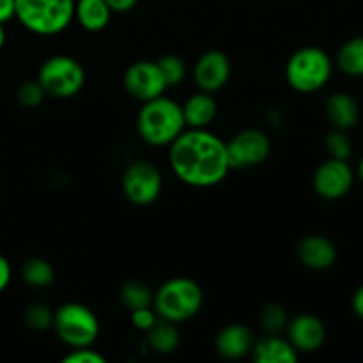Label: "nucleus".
<instances>
[{"label": "nucleus", "instance_id": "nucleus-30", "mask_svg": "<svg viewBox=\"0 0 363 363\" xmlns=\"http://www.w3.org/2000/svg\"><path fill=\"white\" fill-rule=\"evenodd\" d=\"M66 363H105V358L98 353V351L87 347H74L69 354L64 357Z\"/></svg>", "mask_w": 363, "mask_h": 363}, {"label": "nucleus", "instance_id": "nucleus-6", "mask_svg": "<svg viewBox=\"0 0 363 363\" xmlns=\"http://www.w3.org/2000/svg\"><path fill=\"white\" fill-rule=\"evenodd\" d=\"M57 337L69 347L92 346L99 335V321L94 312L82 303H64L53 312Z\"/></svg>", "mask_w": 363, "mask_h": 363}, {"label": "nucleus", "instance_id": "nucleus-13", "mask_svg": "<svg viewBox=\"0 0 363 363\" xmlns=\"http://www.w3.org/2000/svg\"><path fill=\"white\" fill-rule=\"evenodd\" d=\"M287 340L296 351L314 353L326 342V326L318 315L300 314L287 321Z\"/></svg>", "mask_w": 363, "mask_h": 363}, {"label": "nucleus", "instance_id": "nucleus-35", "mask_svg": "<svg viewBox=\"0 0 363 363\" xmlns=\"http://www.w3.org/2000/svg\"><path fill=\"white\" fill-rule=\"evenodd\" d=\"M6 39H7L6 28H4V23H0V52H2V48L6 46Z\"/></svg>", "mask_w": 363, "mask_h": 363}, {"label": "nucleus", "instance_id": "nucleus-24", "mask_svg": "<svg viewBox=\"0 0 363 363\" xmlns=\"http://www.w3.org/2000/svg\"><path fill=\"white\" fill-rule=\"evenodd\" d=\"M325 147L330 158L350 160V156L353 155V142H351L347 131L337 130V128H333V131L326 135Z\"/></svg>", "mask_w": 363, "mask_h": 363}, {"label": "nucleus", "instance_id": "nucleus-2", "mask_svg": "<svg viewBox=\"0 0 363 363\" xmlns=\"http://www.w3.org/2000/svg\"><path fill=\"white\" fill-rule=\"evenodd\" d=\"M137 128L142 140L155 147L170 145L186 128L183 108L167 96L144 101L137 117Z\"/></svg>", "mask_w": 363, "mask_h": 363}, {"label": "nucleus", "instance_id": "nucleus-25", "mask_svg": "<svg viewBox=\"0 0 363 363\" xmlns=\"http://www.w3.org/2000/svg\"><path fill=\"white\" fill-rule=\"evenodd\" d=\"M160 71H162L163 78H165L167 85L174 87V85H179L184 80V74H186V67H184V60L177 55H163L162 59L156 60Z\"/></svg>", "mask_w": 363, "mask_h": 363}, {"label": "nucleus", "instance_id": "nucleus-12", "mask_svg": "<svg viewBox=\"0 0 363 363\" xmlns=\"http://www.w3.org/2000/svg\"><path fill=\"white\" fill-rule=\"evenodd\" d=\"M230 60L220 50L204 52L194 67V80L204 92H216L229 82Z\"/></svg>", "mask_w": 363, "mask_h": 363}, {"label": "nucleus", "instance_id": "nucleus-15", "mask_svg": "<svg viewBox=\"0 0 363 363\" xmlns=\"http://www.w3.org/2000/svg\"><path fill=\"white\" fill-rule=\"evenodd\" d=\"M255 337L248 326L245 325H227L218 332L215 339V350L220 357L227 360H240V358L250 354L254 347Z\"/></svg>", "mask_w": 363, "mask_h": 363}, {"label": "nucleus", "instance_id": "nucleus-4", "mask_svg": "<svg viewBox=\"0 0 363 363\" xmlns=\"http://www.w3.org/2000/svg\"><path fill=\"white\" fill-rule=\"evenodd\" d=\"M14 18L38 35L60 34L74 20V0H14Z\"/></svg>", "mask_w": 363, "mask_h": 363}, {"label": "nucleus", "instance_id": "nucleus-32", "mask_svg": "<svg viewBox=\"0 0 363 363\" xmlns=\"http://www.w3.org/2000/svg\"><path fill=\"white\" fill-rule=\"evenodd\" d=\"M112 13H128V11L135 9L138 0H105Z\"/></svg>", "mask_w": 363, "mask_h": 363}, {"label": "nucleus", "instance_id": "nucleus-27", "mask_svg": "<svg viewBox=\"0 0 363 363\" xmlns=\"http://www.w3.org/2000/svg\"><path fill=\"white\" fill-rule=\"evenodd\" d=\"M287 314L280 305H266L261 312V326L268 333H279L287 326Z\"/></svg>", "mask_w": 363, "mask_h": 363}, {"label": "nucleus", "instance_id": "nucleus-7", "mask_svg": "<svg viewBox=\"0 0 363 363\" xmlns=\"http://www.w3.org/2000/svg\"><path fill=\"white\" fill-rule=\"evenodd\" d=\"M38 82L46 96L59 99L73 98L84 89L85 69L73 57L53 55L39 67Z\"/></svg>", "mask_w": 363, "mask_h": 363}, {"label": "nucleus", "instance_id": "nucleus-29", "mask_svg": "<svg viewBox=\"0 0 363 363\" xmlns=\"http://www.w3.org/2000/svg\"><path fill=\"white\" fill-rule=\"evenodd\" d=\"M156 321H158V314H156V311L152 307L131 311V325H133L135 328L142 330V332H147Z\"/></svg>", "mask_w": 363, "mask_h": 363}, {"label": "nucleus", "instance_id": "nucleus-16", "mask_svg": "<svg viewBox=\"0 0 363 363\" xmlns=\"http://www.w3.org/2000/svg\"><path fill=\"white\" fill-rule=\"evenodd\" d=\"M326 119L337 130H351L360 123L362 110L357 99L347 92H333L325 103Z\"/></svg>", "mask_w": 363, "mask_h": 363}, {"label": "nucleus", "instance_id": "nucleus-3", "mask_svg": "<svg viewBox=\"0 0 363 363\" xmlns=\"http://www.w3.org/2000/svg\"><path fill=\"white\" fill-rule=\"evenodd\" d=\"M204 301L201 286L188 277H176L170 279L155 293L152 307L158 318L167 319L170 323L190 321L199 314Z\"/></svg>", "mask_w": 363, "mask_h": 363}, {"label": "nucleus", "instance_id": "nucleus-28", "mask_svg": "<svg viewBox=\"0 0 363 363\" xmlns=\"http://www.w3.org/2000/svg\"><path fill=\"white\" fill-rule=\"evenodd\" d=\"M46 92L43 91L41 84L38 80H32V82H25L18 87L16 91V99L21 106L25 108H35L43 103L45 99Z\"/></svg>", "mask_w": 363, "mask_h": 363}, {"label": "nucleus", "instance_id": "nucleus-22", "mask_svg": "<svg viewBox=\"0 0 363 363\" xmlns=\"http://www.w3.org/2000/svg\"><path fill=\"white\" fill-rule=\"evenodd\" d=\"M21 279L30 287L43 289V287H48L50 284H53L55 269H53V266L46 259L32 257L25 261L23 266H21Z\"/></svg>", "mask_w": 363, "mask_h": 363}, {"label": "nucleus", "instance_id": "nucleus-31", "mask_svg": "<svg viewBox=\"0 0 363 363\" xmlns=\"http://www.w3.org/2000/svg\"><path fill=\"white\" fill-rule=\"evenodd\" d=\"M11 275H13V272H11L9 261L0 254V293H4L11 284Z\"/></svg>", "mask_w": 363, "mask_h": 363}, {"label": "nucleus", "instance_id": "nucleus-11", "mask_svg": "<svg viewBox=\"0 0 363 363\" xmlns=\"http://www.w3.org/2000/svg\"><path fill=\"white\" fill-rule=\"evenodd\" d=\"M123 82L128 94L142 103L163 96L169 87L158 64L152 60H137L131 64L124 73Z\"/></svg>", "mask_w": 363, "mask_h": 363}, {"label": "nucleus", "instance_id": "nucleus-1", "mask_svg": "<svg viewBox=\"0 0 363 363\" xmlns=\"http://www.w3.org/2000/svg\"><path fill=\"white\" fill-rule=\"evenodd\" d=\"M169 147L174 174L190 186H215L229 174L227 144L206 128L184 130Z\"/></svg>", "mask_w": 363, "mask_h": 363}, {"label": "nucleus", "instance_id": "nucleus-17", "mask_svg": "<svg viewBox=\"0 0 363 363\" xmlns=\"http://www.w3.org/2000/svg\"><path fill=\"white\" fill-rule=\"evenodd\" d=\"M250 353L255 363H294L298 360V351L293 344L275 333L255 340Z\"/></svg>", "mask_w": 363, "mask_h": 363}, {"label": "nucleus", "instance_id": "nucleus-5", "mask_svg": "<svg viewBox=\"0 0 363 363\" xmlns=\"http://www.w3.org/2000/svg\"><path fill=\"white\" fill-rule=\"evenodd\" d=\"M332 73V57L319 46H303L296 50L286 64L287 84L301 94L321 91L330 82Z\"/></svg>", "mask_w": 363, "mask_h": 363}, {"label": "nucleus", "instance_id": "nucleus-14", "mask_svg": "<svg viewBox=\"0 0 363 363\" xmlns=\"http://www.w3.org/2000/svg\"><path fill=\"white\" fill-rule=\"evenodd\" d=\"M296 255L305 268L325 272V269L333 268L339 252L332 240L321 234H311V236L301 238L296 247Z\"/></svg>", "mask_w": 363, "mask_h": 363}, {"label": "nucleus", "instance_id": "nucleus-34", "mask_svg": "<svg viewBox=\"0 0 363 363\" xmlns=\"http://www.w3.org/2000/svg\"><path fill=\"white\" fill-rule=\"evenodd\" d=\"M14 18V0H0V23H7Z\"/></svg>", "mask_w": 363, "mask_h": 363}, {"label": "nucleus", "instance_id": "nucleus-9", "mask_svg": "<svg viewBox=\"0 0 363 363\" xmlns=\"http://www.w3.org/2000/svg\"><path fill=\"white\" fill-rule=\"evenodd\" d=\"M225 144L230 170L261 165L272 152V142H269L268 135L257 128L240 131Z\"/></svg>", "mask_w": 363, "mask_h": 363}, {"label": "nucleus", "instance_id": "nucleus-8", "mask_svg": "<svg viewBox=\"0 0 363 363\" xmlns=\"http://www.w3.org/2000/svg\"><path fill=\"white\" fill-rule=\"evenodd\" d=\"M162 174L151 162L138 160L123 174V191L135 206H149L162 194Z\"/></svg>", "mask_w": 363, "mask_h": 363}, {"label": "nucleus", "instance_id": "nucleus-36", "mask_svg": "<svg viewBox=\"0 0 363 363\" xmlns=\"http://www.w3.org/2000/svg\"><path fill=\"white\" fill-rule=\"evenodd\" d=\"M358 179H360L362 184H363V156H362L360 163H358Z\"/></svg>", "mask_w": 363, "mask_h": 363}, {"label": "nucleus", "instance_id": "nucleus-21", "mask_svg": "<svg viewBox=\"0 0 363 363\" xmlns=\"http://www.w3.org/2000/svg\"><path fill=\"white\" fill-rule=\"evenodd\" d=\"M337 67L347 77H363V35L344 43L337 52Z\"/></svg>", "mask_w": 363, "mask_h": 363}, {"label": "nucleus", "instance_id": "nucleus-26", "mask_svg": "<svg viewBox=\"0 0 363 363\" xmlns=\"http://www.w3.org/2000/svg\"><path fill=\"white\" fill-rule=\"evenodd\" d=\"M25 325L35 332H45L53 325V311L45 303H34L25 311Z\"/></svg>", "mask_w": 363, "mask_h": 363}, {"label": "nucleus", "instance_id": "nucleus-33", "mask_svg": "<svg viewBox=\"0 0 363 363\" xmlns=\"http://www.w3.org/2000/svg\"><path fill=\"white\" fill-rule=\"evenodd\" d=\"M351 308H353L354 315H357L360 321H363V286H360L354 291L353 298H351Z\"/></svg>", "mask_w": 363, "mask_h": 363}, {"label": "nucleus", "instance_id": "nucleus-18", "mask_svg": "<svg viewBox=\"0 0 363 363\" xmlns=\"http://www.w3.org/2000/svg\"><path fill=\"white\" fill-rule=\"evenodd\" d=\"M181 108H183L184 123L188 128H208L218 112V105L211 92L204 91L191 94Z\"/></svg>", "mask_w": 363, "mask_h": 363}, {"label": "nucleus", "instance_id": "nucleus-19", "mask_svg": "<svg viewBox=\"0 0 363 363\" xmlns=\"http://www.w3.org/2000/svg\"><path fill=\"white\" fill-rule=\"evenodd\" d=\"M74 18L89 32L106 28L112 18V9L105 0H74Z\"/></svg>", "mask_w": 363, "mask_h": 363}, {"label": "nucleus", "instance_id": "nucleus-23", "mask_svg": "<svg viewBox=\"0 0 363 363\" xmlns=\"http://www.w3.org/2000/svg\"><path fill=\"white\" fill-rule=\"evenodd\" d=\"M121 303L128 308V311H137V308L152 307V300H155V293L147 284L140 282V280H130L124 284L119 291Z\"/></svg>", "mask_w": 363, "mask_h": 363}, {"label": "nucleus", "instance_id": "nucleus-20", "mask_svg": "<svg viewBox=\"0 0 363 363\" xmlns=\"http://www.w3.org/2000/svg\"><path fill=\"white\" fill-rule=\"evenodd\" d=\"M145 342L155 353H174L179 346V332L176 328V323L158 318V321L145 332Z\"/></svg>", "mask_w": 363, "mask_h": 363}, {"label": "nucleus", "instance_id": "nucleus-10", "mask_svg": "<svg viewBox=\"0 0 363 363\" xmlns=\"http://www.w3.org/2000/svg\"><path fill=\"white\" fill-rule=\"evenodd\" d=\"M315 194L325 201L346 197L354 184V172L347 160L328 158L315 169L312 177Z\"/></svg>", "mask_w": 363, "mask_h": 363}]
</instances>
